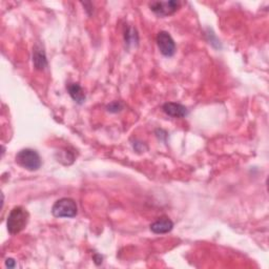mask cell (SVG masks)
<instances>
[{"instance_id": "6da1fadb", "label": "cell", "mask_w": 269, "mask_h": 269, "mask_svg": "<svg viewBox=\"0 0 269 269\" xmlns=\"http://www.w3.org/2000/svg\"><path fill=\"white\" fill-rule=\"evenodd\" d=\"M28 219H30V215L26 209L21 206L14 207L8 217V221H6L8 231L11 235L19 234L26 227Z\"/></svg>"}, {"instance_id": "7a4b0ae2", "label": "cell", "mask_w": 269, "mask_h": 269, "mask_svg": "<svg viewBox=\"0 0 269 269\" xmlns=\"http://www.w3.org/2000/svg\"><path fill=\"white\" fill-rule=\"evenodd\" d=\"M16 162L21 167L30 171H38L42 165L41 158L38 152L31 148H24L18 151V154L16 155Z\"/></svg>"}, {"instance_id": "3957f363", "label": "cell", "mask_w": 269, "mask_h": 269, "mask_svg": "<svg viewBox=\"0 0 269 269\" xmlns=\"http://www.w3.org/2000/svg\"><path fill=\"white\" fill-rule=\"evenodd\" d=\"M78 207L76 202L71 198H62L55 202L52 214L56 218H74L77 216Z\"/></svg>"}, {"instance_id": "277c9868", "label": "cell", "mask_w": 269, "mask_h": 269, "mask_svg": "<svg viewBox=\"0 0 269 269\" xmlns=\"http://www.w3.org/2000/svg\"><path fill=\"white\" fill-rule=\"evenodd\" d=\"M157 45L160 52L165 57H171L176 53V43L167 32H159L157 35Z\"/></svg>"}, {"instance_id": "5b68a950", "label": "cell", "mask_w": 269, "mask_h": 269, "mask_svg": "<svg viewBox=\"0 0 269 269\" xmlns=\"http://www.w3.org/2000/svg\"><path fill=\"white\" fill-rule=\"evenodd\" d=\"M180 3L178 1H155L149 4L150 10L154 12L159 17H166L172 15L174 12H177Z\"/></svg>"}, {"instance_id": "8992f818", "label": "cell", "mask_w": 269, "mask_h": 269, "mask_svg": "<svg viewBox=\"0 0 269 269\" xmlns=\"http://www.w3.org/2000/svg\"><path fill=\"white\" fill-rule=\"evenodd\" d=\"M173 227V223L170 218L162 217L150 225V230L157 235H162L170 232Z\"/></svg>"}, {"instance_id": "52a82bcc", "label": "cell", "mask_w": 269, "mask_h": 269, "mask_svg": "<svg viewBox=\"0 0 269 269\" xmlns=\"http://www.w3.org/2000/svg\"><path fill=\"white\" fill-rule=\"evenodd\" d=\"M163 112L171 116V117H176V118H183L188 114L187 108L180 104V103H174V102H167L163 105Z\"/></svg>"}, {"instance_id": "ba28073f", "label": "cell", "mask_w": 269, "mask_h": 269, "mask_svg": "<svg viewBox=\"0 0 269 269\" xmlns=\"http://www.w3.org/2000/svg\"><path fill=\"white\" fill-rule=\"evenodd\" d=\"M33 63L36 70L43 71L48 67V60L45 50L41 47L36 46L33 52Z\"/></svg>"}, {"instance_id": "9c48e42d", "label": "cell", "mask_w": 269, "mask_h": 269, "mask_svg": "<svg viewBox=\"0 0 269 269\" xmlns=\"http://www.w3.org/2000/svg\"><path fill=\"white\" fill-rule=\"evenodd\" d=\"M68 92L70 94V96L72 97V99L75 101L76 103L78 104H83L85 102V94H84V91L81 86H80V84L78 83H69L68 86Z\"/></svg>"}, {"instance_id": "30bf717a", "label": "cell", "mask_w": 269, "mask_h": 269, "mask_svg": "<svg viewBox=\"0 0 269 269\" xmlns=\"http://www.w3.org/2000/svg\"><path fill=\"white\" fill-rule=\"evenodd\" d=\"M107 111L111 113H118L120 111H122L123 108V104L120 102V101H114L111 104L107 105Z\"/></svg>"}, {"instance_id": "8fae6325", "label": "cell", "mask_w": 269, "mask_h": 269, "mask_svg": "<svg viewBox=\"0 0 269 269\" xmlns=\"http://www.w3.org/2000/svg\"><path fill=\"white\" fill-rule=\"evenodd\" d=\"M5 266L9 267V268H14L16 266V262L14 259H6L5 261Z\"/></svg>"}]
</instances>
